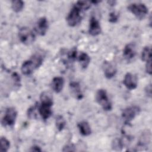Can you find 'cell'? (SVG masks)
<instances>
[{
	"label": "cell",
	"instance_id": "15",
	"mask_svg": "<svg viewBox=\"0 0 152 152\" xmlns=\"http://www.w3.org/2000/svg\"><path fill=\"white\" fill-rule=\"evenodd\" d=\"M52 88L53 90L58 93L61 91L64 85V80L61 77H55L52 81Z\"/></svg>",
	"mask_w": 152,
	"mask_h": 152
},
{
	"label": "cell",
	"instance_id": "16",
	"mask_svg": "<svg viewBox=\"0 0 152 152\" xmlns=\"http://www.w3.org/2000/svg\"><path fill=\"white\" fill-rule=\"evenodd\" d=\"M77 127L80 134L83 136H88L91 133L90 126L89 124L86 121H83L80 122L77 125Z\"/></svg>",
	"mask_w": 152,
	"mask_h": 152
},
{
	"label": "cell",
	"instance_id": "12",
	"mask_svg": "<svg viewBox=\"0 0 152 152\" xmlns=\"http://www.w3.org/2000/svg\"><path fill=\"white\" fill-rule=\"evenodd\" d=\"M136 55V48L134 43H130L125 45L123 50V56L127 61L132 59Z\"/></svg>",
	"mask_w": 152,
	"mask_h": 152
},
{
	"label": "cell",
	"instance_id": "14",
	"mask_svg": "<svg viewBox=\"0 0 152 152\" xmlns=\"http://www.w3.org/2000/svg\"><path fill=\"white\" fill-rule=\"evenodd\" d=\"M53 104L49 103H41V104L39 106V113L42 119L46 120L48 119L52 114V110L51 107Z\"/></svg>",
	"mask_w": 152,
	"mask_h": 152
},
{
	"label": "cell",
	"instance_id": "8",
	"mask_svg": "<svg viewBox=\"0 0 152 152\" xmlns=\"http://www.w3.org/2000/svg\"><path fill=\"white\" fill-rule=\"evenodd\" d=\"M123 83L124 86L129 90H134L137 88L138 84V79L135 75L127 72L124 77Z\"/></svg>",
	"mask_w": 152,
	"mask_h": 152
},
{
	"label": "cell",
	"instance_id": "9",
	"mask_svg": "<svg viewBox=\"0 0 152 152\" xmlns=\"http://www.w3.org/2000/svg\"><path fill=\"white\" fill-rule=\"evenodd\" d=\"M48 28V21L46 17L40 18L36 23L35 31L40 36H44Z\"/></svg>",
	"mask_w": 152,
	"mask_h": 152
},
{
	"label": "cell",
	"instance_id": "17",
	"mask_svg": "<svg viewBox=\"0 0 152 152\" xmlns=\"http://www.w3.org/2000/svg\"><path fill=\"white\" fill-rule=\"evenodd\" d=\"M151 135L150 131L147 130L146 132L142 133L138 142L139 147H146L148 146L151 141Z\"/></svg>",
	"mask_w": 152,
	"mask_h": 152
},
{
	"label": "cell",
	"instance_id": "19",
	"mask_svg": "<svg viewBox=\"0 0 152 152\" xmlns=\"http://www.w3.org/2000/svg\"><path fill=\"white\" fill-rule=\"evenodd\" d=\"M141 60L145 62L151 61V49L150 46H147L144 48L141 53Z\"/></svg>",
	"mask_w": 152,
	"mask_h": 152
},
{
	"label": "cell",
	"instance_id": "31",
	"mask_svg": "<svg viewBox=\"0 0 152 152\" xmlns=\"http://www.w3.org/2000/svg\"><path fill=\"white\" fill-rule=\"evenodd\" d=\"M30 151H41L42 150L40 149V148L39 146L37 145H34L31 147Z\"/></svg>",
	"mask_w": 152,
	"mask_h": 152
},
{
	"label": "cell",
	"instance_id": "26",
	"mask_svg": "<svg viewBox=\"0 0 152 152\" xmlns=\"http://www.w3.org/2000/svg\"><path fill=\"white\" fill-rule=\"evenodd\" d=\"M68 59L72 61H75L77 58V49L74 48L71 51L69 52L68 54Z\"/></svg>",
	"mask_w": 152,
	"mask_h": 152
},
{
	"label": "cell",
	"instance_id": "29",
	"mask_svg": "<svg viewBox=\"0 0 152 152\" xmlns=\"http://www.w3.org/2000/svg\"><path fill=\"white\" fill-rule=\"evenodd\" d=\"M75 146L73 144H68L65 145L62 151H75Z\"/></svg>",
	"mask_w": 152,
	"mask_h": 152
},
{
	"label": "cell",
	"instance_id": "4",
	"mask_svg": "<svg viewBox=\"0 0 152 152\" xmlns=\"http://www.w3.org/2000/svg\"><path fill=\"white\" fill-rule=\"evenodd\" d=\"M81 12L82 11L81 10L74 5L66 18L67 24L69 26L75 27L80 23L81 20Z\"/></svg>",
	"mask_w": 152,
	"mask_h": 152
},
{
	"label": "cell",
	"instance_id": "6",
	"mask_svg": "<svg viewBox=\"0 0 152 152\" xmlns=\"http://www.w3.org/2000/svg\"><path fill=\"white\" fill-rule=\"evenodd\" d=\"M140 112V108L135 105L130 106L125 108L122 112V118L124 123L129 124L138 115Z\"/></svg>",
	"mask_w": 152,
	"mask_h": 152
},
{
	"label": "cell",
	"instance_id": "5",
	"mask_svg": "<svg viewBox=\"0 0 152 152\" xmlns=\"http://www.w3.org/2000/svg\"><path fill=\"white\" fill-rule=\"evenodd\" d=\"M18 37L21 43L29 45L35 40V35L33 32L28 27H21L18 32Z\"/></svg>",
	"mask_w": 152,
	"mask_h": 152
},
{
	"label": "cell",
	"instance_id": "22",
	"mask_svg": "<svg viewBox=\"0 0 152 152\" xmlns=\"http://www.w3.org/2000/svg\"><path fill=\"white\" fill-rule=\"evenodd\" d=\"M24 3L21 0H14L11 2V8L15 12H19L24 8Z\"/></svg>",
	"mask_w": 152,
	"mask_h": 152
},
{
	"label": "cell",
	"instance_id": "1",
	"mask_svg": "<svg viewBox=\"0 0 152 152\" xmlns=\"http://www.w3.org/2000/svg\"><path fill=\"white\" fill-rule=\"evenodd\" d=\"M43 62V58L41 55H34L29 60L24 61L21 67V71L23 74L25 75H30L33 71L38 68Z\"/></svg>",
	"mask_w": 152,
	"mask_h": 152
},
{
	"label": "cell",
	"instance_id": "28",
	"mask_svg": "<svg viewBox=\"0 0 152 152\" xmlns=\"http://www.w3.org/2000/svg\"><path fill=\"white\" fill-rule=\"evenodd\" d=\"M145 71L149 75H151L152 74V69H151V61H149L146 62L145 65Z\"/></svg>",
	"mask_w": 152,
	"mask_h": 152
},
{
	"label": "cell",
	"instance_id": "13",
	"mask_svg": "<svg viewBox=\"0 0 152 152\" xmlns=\"http://www.w3.org/2000/svg\"><path fill=\"white\" fill-rule=\"evenodd\" d=\"M69 90L71 94L75 99L77 100H81L83 97V94L81 89L80 85L77 82H71L69 84Z\"/></svg>",
	"mask_w": 152,
	"mask_h": 152
},
{
	"label": "cell",
	"instance_id": "11",
	"mask_svg": "<svg viewBox=\"0 0 152 152\" xmlns=\"http://www.w3.org/2000/svg\"><path fill=\"white\" fill-rule=\"evenodd\" d=\"M103 70L104 76L109 79L113 77L117 72L115 65L113 64L108 61H104L103 62Z\"/></svg>",
	"mask_w": 152,
	"mask_h": 152
},
{
	"label": "cell",
	"instance_id": "2",
	"mask_svg": "<svg viewBox=\"0 0 152 152\" xmlns=\"http://www.w3.org/2000/svg\"><path fill=\"white\" fill-rule=\"evenodd\" d=\"M128 10L133 14L137 19L142 20L148 14V8L142 3H133L129 4Z\"/></svg>",
	"mask_w": 152,
	"mask_h": 152
},
{
	"label": "cell",
	"instance_id": "21",
	"mask_svg": "<svg viewBox=\"0 0 152 152\" xmlns=\"http://www.w3.org/2000/svg\"><path fill=\"white\" fill-rule=\"evenodd\" d=\"M92 1H77L74 5L81 10L82 11L87 10L88 8H90L92 4Z\"/></svg>",
	"mask_w": 152,
	"mask_h": 152
},
{
	"label": "cell",
	"instance_id": "10",
	"mask_svg": "<svg viewBox=\"0 0 152 152\" xmlns=\"http://www.w3.org/2000/svg\"><path fill=\"white\" fill-rule=\"evenodd\" d=\"M88 33L93 36L99 35L101 33V26L99 21L93 16H92L90 20Z\"/></svg>",
	"mask_w": 152,
	"mask_h": 152
},
{
	"label": "cell",
	"instance_id": "23",
	"mask_svg": "<svg viewBox=\"0 0 152 152\" xmlns=\"http://www.w3.org/2000/svg\"><path fill=\"white\" fill-rule=\"evenodd\" d=\"M124 146V141L121 139L116 138L114 139L112 142V147L113 150L115 151H121Z\"/></svg>",
	"mask_w": 152,
	"mask_h": 152
},
{
	"label": "cell",
	"instance_id": "27",
	"mask_svg": "<svg viewBox=\"0 0 152 152\" xmlns=\"http://www.w3.org/2000/svg\"><path fill=\"white\" fill-rule=\"evenodd\" d=\"M118 17H119L118 14L116 13L115 12H110V14H109V22L112 23H116L118 21Z\"/></svg>",
	"mask_w": 152,
	"mask_h": 152
},
{
	"label": "cell",
	"instance_id": "25",
	"mask_svg": "<svg viewBox=\"0 0 152 152\" xmlns=\"http://www.w3.org/2000/svg\"><path fill=\"white\" fill-rule=\"evenodd\" d=\"M10 147V141L4 137L1 138V152H6L8 150Z\"/></svg>",
	"mask_w": 152,
	"mask_h": 152
},
{
	"label": "cell",
	"instance_id": "24",
	"mask_svg": "<svg viewBox=\"0 0 152 152\" xmlns=\"http://www.w3.org/2000/svg\"><path fill=\"white\" fill-rule=\"evenodd\" d=\"M55 124H56V126L57 129L59 131H61L64 128V127L65 126L66 122H65V119H64V118L61 115H58L56 118Z\"/></svg>",
	"mask_w": 152,
	"mask_h": 152
},
{
	"label": "cell",
	"instance_id": "20",
	"mask_svg": "<svg viewBox=\"0 0 152 152\" xmlns=\"http://www.w3.org/2000/svg\"><path fill=\"white\" fill-rule=\"evenodd\" d=\"M40 100L41 103L53 104V97L49 92L44 91L42 93L40 96Z\"/></svg>",
	"mask_w": 152,
	"mask_h": 152
},
{
	"label": "cell",
	"instance_id": "7",
	"mask_svg": "<svg viewBox=\"0 0 152 152\" xmlns=\"http://www.w3.org/2000/svg\"><path fill=\"white\" fill-rule=\"evenodd\" d=\"M17 116V112L14 107H8L5 110V114L1 120L3 126H11L14 125Z\"/></svg>",
	"mask_w": 152,
	"mask_h": 152
},
{
	"label": "cell",
	"instance_id": "3",
	"mask_svg": "<svg viewBox=\"0 0 152 152\" xmlns=\"http://www.w3.org/2000/svg\"><path fill=\"white\" fill-rule=\"evenodd\" d=\"M96 100L104 110L109 111L112 109V103L105 90L99 89L97 91L96 93Z\"/></svg>",
	"mask_w": 152,
	"mask_h": 152
},
{
	"label": "cell",
	"instance_id": "18",
	"mask_svg": "<svg viewBox=\"0 0 152 152\" xmlns=\"http://www.w3.org/2000/svg\"><path fill=\"white\" fill-rule=\"evenodd\" d=\"M77 59L83 69H86L90 62V56L87 53L83 52H81L79 54Z\"/></svg>",
	"mask_w": 152,
	"mask_h": 152
},
{
	"label": "cell",
	"instance_id": "30",
	"mask_svg": "<svg viewBox=\"0 0 152 152\" xmlns=\"http://www.w3.org/2000/svg\"><path fill=\"white\" fill-rule=\"evenodd\" d=\"M145 92L146 95L150 98H151V84H149L145 87Z\"/></svg>",
	"mask_w": 152,
	"mask_h": 152
}]
</instances>
